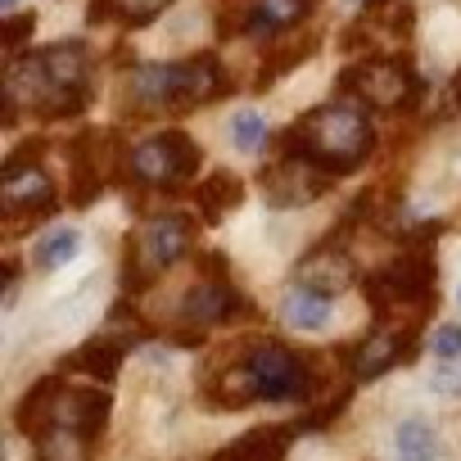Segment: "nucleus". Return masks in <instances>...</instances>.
I'll return each mask as SVG.
<instances>
[{
  "label": "nucleus",
  "instance_id": "nucleus-21",
  "mask_svg": "<svg viewBox=\"0 0 461 461\" xmlns=\"http://www.w3.org/2000/svg\"><path fill=\"white\" fill-rule=\"evenodd\" d=\"M37 443V461H91V443L82 429H64V425H50L46 434L32 438Z\"/></svg>",
  "mask_w": 461,
  "mask_h": 461
},
{
  "label": "nucleus",
  "instance_id": "nucleus-18",
  "mask_svg": "<svg viewBox=\"0 0 461 461\" xmlns=\"http://www.w3.org/2000/svg\"><path fill=\"white\" fill-rule=\"evenodd\" d=\"M434 452H438V429H434V420L420 416V411L402 416L398 429H393V461H434Z\"/></svg>",
  "mask_w": 461,
  "mask_h": 461
},
{
  "label": "nucleus",
  "instance_id": "nucleus-17",
  "mask_svg": "<svg viewBox=\"0 0 461 461\" xmlns=\"http://www.w3.org/2000/svg\"><path fill=\"white\" fill-rule=\"evenodd\" d=\"M194 203H199V212H203V221H226L230 212H236L240 203H245V181L236 176V172H226V167H217L203 185H199V194H194Z\"/></svg>",
  "mask_w": 461,
  "mask_h": 461
},
{
  "label": "nucleus",
  "instance_id": "nucleus-28",
  "mask_svg": "<svg viewBox=\"0 0 461 461\" xmlns=\"http://www.w3.org/2000/svg\"><path fill=\"white\" fill-rule=\"evenodd\" d=\"M456 308H461V285H456Z\"/></svg>",
  "mask_w": 461,
  "mask_h": 461
},
{
  "label": "nucleus",
  "instance_id": "nucleus-26",
  "mask_svg": "<svg viewBox=\"0 0 461 461\" xmlns=\"http://www.w3.org/2000/svg\"><path fill=\"white\" fill-rule=\"evenodd\" d=\"M0 5H5V10H14V5H19V0H0Z\"/></svg>",
  "mask_w": 461,
  "mask_h": 461
},
{
  "label": "nucleus",
  "instance_id": "nucleus-15",
  "mask_svg": "<svg viewBox=\"0 0 461 461\" xmlns=\"http://www.w3.org/2000/svg\"><path fill=\"white\" fill-rule=\"evenodd\" d=\"M281 321L290 330H303V335H317L335 321V299L330 294H312L303 285H294L285 299H281Z\"/></svg>",
  "mask_w": 461,
  "mask_h": 461
},
{
  "label": "nucleus",
  "instance_id": "nucleus-7",
  "mask_svg": "<svg viewBox=\"0 0 461 461\" xmlns=\"http://www.w3.org/2000/svg\"><path fill=\"white\" fill-rule=\"evenodd\" d=\"M245 366L254 375L258 402H303L312 393V366L285 348V344H258L245 353Z\"/></svg>",
  "mask_w": 461,
  "mask_h": 461
},
{
  "label": "nucleus",
  "instance_id": "nucleus-8",
  "mask_svg": "<svg viewBox=\"0 0 461 461\" xmlns=\"http://www.w3.org/2000/svg\"><path fill=\"white\" fill-rule=\"evenodd\" d=\"M330 172L308 163V158H290V154H276L263 172H258V185H263V199L267 208H308L317 203L321 194H330Z\"/></svg>",
  "mask_w": 461,
  "mask_h": 461
},
{
  "label": "nucleus",
  "instance_id": "nucleus-29",
  "mask_svg": "<svg viewBox=\"0 0 461 461\" xmlns=\"http://www.w3.org/2000/svg\"><path fill=\"white\" fill-rule=\"evenodd\" d=\"M375 5H389V0H375Z\"/></svg>",
  "mask_w": 461,
  "mask_h": 461
},
{
  "label": "nucleus",
  "instance_id": "nucleus-2",
  "mask_svg": "<svg viewBox=\"0 0 461 461\" xmlns=\"http://www.w3.org/2000/svg\"><path fill=\"white\" fill-rule=\"evenodd\" d=\"M371 149H375V127L366 118V104H353V100H335V104L303 113L276 140V154L308 158V163L326 167L330 176L357 172L371 158Z\"/></svg>",
  "mask_w": 461,
  "mask_h": 461
},
{
  "label": "nucleus",
  "instance_id": "nucleus-3",
  "mask_svg": "<svg viewBox=\"0 0 461 461\" xmlns=\"http://www.w3.org/2000/svg\"><path fill=\"white\" fill-rule=\"evenodd\" d=\"M362 294H366L375 321H416V317H425L429 303H434V294H438L434 249L429 245H416V249L398 254L380 272L362 276Z\"/></svg>",
  "mask_w": 461,
  "mask_h": 461
},
{
  "label": "nucleus",
  "instance_id": "nucleus-16",
  "mask_svg": "<svg viewBox=\"0 0 461 461\" xmlns=\"http://www.w3.org/2000/svg\"><path fill=\"white\" fill-rule=\"evenodd\" d=\"M285 452H290V425H258L212 461H285Z\"/></svg>",
  "mask_w": 461,
  "mask_h": 461
},
{
  "label": "nucleus",
  "instance_id": "nucleus-6",
  "mask_svg": "<svg viewBox=\"0 0 461 461\" xmlns=\"http://www.w3.org/2000/svg\"><path fill=\"white\" fill-rule=\"evenodd\" d=\"M199 145L185 136V131H158L149 140H140L122 167H127V181L136 185H149V190H176L185 185L194 172H199Z\"/></svg>",
  "mask_w": 461,
  "mask_h": 461
},
{
  "label": "nucleus",
  "instance_id": "nucleus-19",
  "mask_svg": "<svg viewBox=\"0 0 461 461\" xmlns=\"http://www.w3.org/2000/svg\"><path fill=\"white\" fill-rule=\"evenodd\" d=\"M82 254V230L77 226H50L46 236L32 245V267L37 272H59Z\"/></svg>",
  "mask_w": 461,
  "mask_h": 461
},
{
  "label": "nucleus",
  "instance_id": "nucleus-10",
  "mask_svg": "<svg viewBox=\"0 0 461 461\" xmlns=\"http://www.w3.org/2000/svg\"><path fill=\"white\" fill-rule=\"evenodd\" d=\"M190 245H194V217L190 212H158L140 230V249H145V263L154 272L176 267L190 254Z\"/></svg>",
  "mask_w": 461,
  "mask_h": 461
},
{
  "label": "nucleus",
  "instance_id": "nucleus-20",
  "mask_svg": "<svg viewBox=\"0 0 461 461\" xmlns=\"http://www.w3.org/2000/svg\"><path fill=\"white\" fill-rule=\"evenodd\" d=\"M172 5V0H91V23H122V28H145L154 23L163 10Z\"/></svg>",
  "mask_w": 461,
  "mask_h": 461
},
{
  "label": "nucleus",
  "instance_id": "nucleus-13",
  "mask_svg": "<svg viewBox=\"0 0 461 461\" xmlns=\"http://www.w3.org/2000/svg\"><path fill=\"white\" fill-rule=\"evenodd\" d=\"M127 348H131L127 339H118V335H100V339H86L77 353H68V357L59 362V371H77V375H91L95 384H109V380L118 375Z\"/></svg>",
  "mask_w": 461,
  "mask_h": 461
},
{
  "label": "nucleus",
  "instance_id": "nucleus-5",
  "mask_svg": "<svg viewBox=\"0 0 461 461\" xmlns=\"http://www.w3.org/2000/svg\"><path fill=\"white\" fill-rule=\"evenodd\" d=\"M339 86L366 109H411L425 95V82L398 55H371V59L348 64L339 73Z\"/></svg>",
  "mask_w": 461,
  "mask_h": 461
},
{
  "label": "nucleus",
  "instance_id": "nucleus-14",
  "mask_svg": "<svg viewBox=\"0 0 461 461\" xmlns=\"http://www.w3.org/2000/svg\"><path fill=\"white\" fill-rule=\"evenodd\" d=\"M317 0H249V14H245V32L249 37H276L299 28L312 14Z\"/></svg>",
  "mask_w": 461,
  "mask_h": 461
},
{
  "label": "nucleus",
  "instance_id": "nucleus-12",
  "mask_svg": "<svg viewBox=\"0 0 461 461\" xmlns=\"http://www.w3.org/2000/svg\"><path fill=\"white\" fill-rule=\"evenodd\" d=\"M357 281V267H353V258L344 254V249H335V245H321V249H312L299 267H294V285H303V290H312V294H339V290H348Z\"/></svg>",
  "mask_w": 461,
  "mask_h": 461
},
{
  "label": "nucleus",
  "instance_id": "nucleus-1",
  "mask_svg": "<svg viewBox=\"0 0 461 461\" xmlns=\"http://www.w3.org/2000/svg\"><path fill=\"white\" fill-rule=\"evenodd\" d=\"M5 91L28 100L41 118H73L91 104V50L86 41H55L46 50L10 55Z\"/></svg>",
  "mask_w": 461,
  "mask_h": 461
},
{
  "label": "nucleus",
  "instance_id": "nucleus-22",
  "mask_svg": "<svg viewBox=\"0 0 461 461\" xmlns=\"http://www.w3.org/2000/svg\"><path fill=\"white\" fill-rule=\"evenodd\" d=\"M226 127H230V145H236L240 154H258L267 145V118L258 109H240Z\"/></svg>",
  "mask_w": 461,
  "mask_h": 461
},
{
  "label": "nucleus",
  "instance_id": "nucleus-4",
  "mask_svg": "<svg viewBox=\"0 0 461 461\" xmlns=\"http://www.w3.org/2000/svg\"><path fill=\"white\" fill-rule=\"evenodd\" d=\"M131 95L145 109H199L208 100L230 95V73L221 68L217 55H190L181 64H149L136 73Z\"/></svg>",
  "mask_w": 461,
  "mask_h": 461
},
{
  "label": "nucleus",
  "instance_id": "nucleus-25",
  "mask_svg": "<svg viewBox=\"0 0 461 461\" xmlns=\"http://www.w3.org/2000/svg\"><path fill=\"white\" fill-rule=\"evenodd\" d=\"M452 104L461 109V68H456V77H452Z\"/></svg>",
  "mask_w": 461,
  "mask_h": 461
},
{
  "label": "nucleus",
  "instance_id": "nucleus-24",
  "mask_svg": "<svg viewBox=\"0 0 461 461\" xmlns=\"http://www.w3.org/2000/svg\"><path fill=\"white\" fill-rule=\"evenodd\" d=\"M37 32V14H19V19H5V28H0V37H5V50L10 55H23L28 37Z\"/></svg>",
  "mask_w": 461,
  "mask_h": 461
},
{
  "label": "nucleus",
  "instance_id": "nucleus-23",
  "mask_svg": "<svg viewBox=\"0 0 461 461\" xmlns=\"http://www.w3.org/2000/svg\"><path fill=\"white\" fill-rule=\"evenodd\" d=\"M429 353H434L443 366H452V362L461 357V321H443V326H434V335H429Z\"/></svg>",
  "mask_w": 461,
  "mask_h": 461
},
{
  "label": "nucleus",
  "instance_id": "nucleus-9",
  "mask_svg": "<svg viewBox=\"0 0 461 461\" xmlns=\"http://www.w3.org/2000/svg\"><path fill=\"white\" fill-rule=\"evenodd\" d=\"M0 203H5V217L19 221V217H50L59 208V194H55V181L37 167V163H5L0 172Z\"/></svg>",
  "mask_w": 461,
  "mask_h": 461
},
{
  "label": "nucleus",
  "instance_id": "nucleus-27",
  "mask_svg": "<svg viewBox=\"0 0 461 461\" xmlns=\"http://www.w3.org/2000/svg\"><path fill=\"white\" fill-rule=\"evenodd\" d=\"M353 5H375V0H353Z\"/></svg>",
  "mask_w": 461,
  "mask_h": 461
},
{
  "label": "nucleus",
  "instance_id": "nucleus-11",
  "mask_svg": "<svg viewBox=\"0 0 461 461\" xmlns=\"http://www.w3.org/2000/svg\"><path fill=\"white\" fill-rule=\"evenodd\" d=\"M236 312H240V294L230 290V281H226V276H208V281L190 285V290H185V299H181V321H185V326H194V330L221 326V321L236 317Z\"/></svg>",
  "mask_w": 461,
  "mask_h": 461
}]
</instances>
